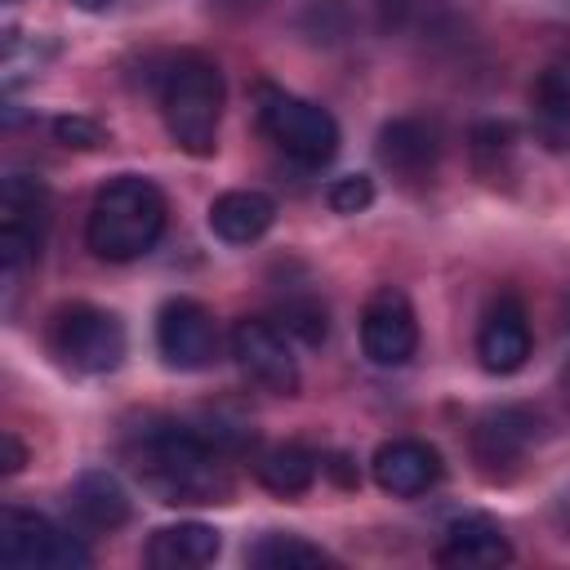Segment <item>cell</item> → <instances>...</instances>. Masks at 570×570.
<instances>
[{
    "mask_svg": "<svg viewBox=\"0 0 570 570\" xmlns=\"http://www.w3.org/2000/svg\"><path fill=\"white\" fill-rule=\"evenodd\" d=\"M281 325H285V334L303 338L307 347H321L325 334H330V312H325L321 298L298 294V298H285V303H281Z\"/></svg>",
    "mask_w": 570,
    "mask_h": 570,
    "instance_id": "44dd1931",
    "label": "cell"
},
{
    "mask_svg": "<svg viewBox=\"0 0 570 570\" xmlns=\"http://www.w3.org/2000/svg\"><path fill=\"white\" fill-rule=\"evenodd\" d=\"M129 459L142 485L160 503H223L227 476L214 459L209 436L174 423V419H147L129 436Z\"/></svg>",
    "mask_w": 570,
    "mask_h": 570,
    "instance_id": "6da1fadb",
    "label": "cell"
},
{
    "mask_svg": "<svg viewBox=\"0 0 570 570\" xmlns=\"http://www.w3.org/2000/svg\"><path fill=\"white\" fill-rule=\"evenodd\" d=\"M347 463H352V459H343V454H334V459H330V463H321V468H325V472H330V476H334L338 485H356V472H352Z\"/></svg>",
    "mask_w": 570,
    "mask_h": 570,
    "instance_id": "484cf974",
    "label": "cell"
},
{
    "mask_svg": "<svg viewBox=\"0 0 570 570\" xmlns=\"http://www.w3.org/2000/svg\"><path fill=\"white\" fill-rule=\"evenodd\" d=\"M566 387H570V370H566Z\"/></svg>",
    "mask_w": 570,
    "mask_h": 570,
    "instance_id": "83f0119b",
    "label": "cell"
},
{
    "mask_svg": "<svg viewBox=\"0 0 570 570\" xmlns=\"http://www.w3.org/2000/svg\"><path fill=\"white\" fill-rule=\"evenodd\" d=\"M361 347L374 365L392 370V365H405L419 347V321H414V307L401 289L383 285L370 294L365 312H361Z\"/></svg>",
    "mask_w": 570,
    "mask_h": 570,
    "instance_id": "9c48e42d",
    "label": "cell"
},
{
    "mask_svg": "<svg viewBox=\"0 0 570 570\" xmlns=\"http://www.w3.org/2000/svg\"><path fill=\"white\" fill-rule=\"evenodd\" d=\"M0 557L4 566L18 570H85L89 548L58 530L49 517L27 512V508H4L0 512Z\"/></svg>",
    "mask_w": 570,
    "mask_h": 570,
    "instance_id": "52a82bcc",
    "label": "cell"
},
{
    "mask_svg": "<svg viewBox=\"0 0 570 570\" xmlns=\"http://www.w3.org/2000/svg\"><path fill=\"white\" fill-rule=\"evenodd\" d=\"M258 120L267 129V138L298 165L316 169L325 160H334L338 151V125L325 107L307 102V98H294L285 89H272L263 85L258 89Z\"/></svg>",
    "mask_w": 570,
    "mask_h": 570,
    "instance_id": "277c9868",
    "label": "cell"
},
{
    "mask_svg": "<svg viewBox=\"0 0 570 570\" xmlns=\"http://www.w3.org/2000/svg\"><path fill=\"white\" fill-rule=\"evenodd\" d=\"M156 347L165 356L169 370H200L209 365L218 334H214V316L196 303V298H169L156 316Z\"/></svg>",
    "mask_w": 570,
    "mask_h": 570,
    "instance_id": "30bf717a",
    "label": "cell"
},
{
    "mask_svg": "<svg viewBox=\"0 0 570 570\" xmlns=\"http://www.w3.org/2000/svg\"><path fill=\"white\" fill-rule=\"evenodd\" d=\"M53 138L62 147H98L102 142V125L89 116H58L53 120Z\"/></svg>",
    "mask_w": 570,
    "mask_h": 570,
    "instance_id": "cb8c5ba5",
    "label": "cell"
},
{
    "mask_svg": "<svg viewBox=\"0 0 570 570\" xmlns=\"http://www.w3.org/2000/svg\"><path fill=\"white\" fill-rule=\"evenodd\" d=\"M223 539L214 525L205 521H178V525H165L147 539V566L156 570H196V566H209L218 557Z\"/></svg>",
    "mask_w": 570,
    "mask_h": 570,
    "instance_id": "2e32d148",
    "label": "cell"
},
{
    "mask_svg": "<svg viewBox=\"0 0 570 570\" xmlns=\"http://www.w3.org/2000/svg\"><path fill=\"white\" fill-rule=\"evenodd\" d=\"M49 223V191L31 174H9L0 183V272L4 289H18V276L40 258Z\"/></svg>",
    "mask_w": 570,
    "mask_h": 570,
    "instance_id": "8992f818",
    "label": "cell"
},
{
    "mask_svg": "<svg viewBox=\"0 0 570 570\" xmlns=\"http://www.w3.org/2000/svg\"><path fill=\"white\" fill-rule=\"evenodd\" d=\"M27 463V450H22V441L13 436V432H0V468L4 472H18Z\"/></svg>",
    "mask_w": 570,
    "mask_h": 570,
    "instance_id": "d4e9b609",
    "label": "cell"
},
{
    "mask_svg": "<svg viewBox=\"0 0 570 570\" xmlns=\"http://www.w3.org/2000/svg\"><path fill=\"white\" fill-rule=\"evenodd\" d=\"M232 356L245 370V379H254L263 392L294 396L298 383H303L298 361H294L285 334L272 321H263V316H245V321L232 325Z\"/></svg>",
    "mask_w": 570,
    "mask_h": 570,
    "instance_id": "ba28073f",
    "label": "cell"
},
{
    "mask_svg": "<svg viewBox=\"0 0 570 570\" xmlns=\"http://www.w3.org/2000/svg\"><path fill=\"white\" fill-rule=\"evenodd\" d=\"M272 223H276V205H272V196H263L254 187L223 191L209 205V232L227 245H254Z\"/></svg>",
    "mask_w": 570,
    "mask_h": 570,
    "instance_id": "9a60e30c",
    "label": "cell"
},
{
    "mask_svg": "<svg viewBox=\"0 0 570 570\" xmlns=\"http://www.w3.org/2000/svg\"><path fill=\"white\" fill-rule=\"evenodd\" d=\"M436 151H441V142L428 120L401 116L379 129V160L401 178H428L436 169Z\"/></svg>",
    "mask_w": 570,
    "mask_h": 570,
    "instance_id": "5bb4252c",
    "label": "cell"
},
{
    "mask_svg": "<svg viewBox=\"0 0 570 570\" xmlns=\"http://www.w3.org/2000/svg\"><path fill=\"white\" fill-rule=\"evenodd\" d=\"M160 116L169 138L191 151L209 156L218 147V116H223V76L209 58L183 53L169 62L165 85H160Z\"/></svg>",
    "mask_w": 570,
    "mask_h": 570,
    "instance_id": "3957f363",
    "label": "cell"
},
{
    "mask_svg": "<svg viewBox=\"0 0 570 570\" xmlns=\"http://www.w3.org/2000/svg\"><path fill=\"white\" fill-rule=\"evenodd\" d=\"M254 472H258V481L272 494H285L289 499V494H303L316 481V454L307 445H298V441H285V445L263 450L258 463H254Z\"/></svg>",
    "mask_w": 570,
    "mask_h": 570,
    "instance_id": "d6986e66",
    "label": "cell"
},
{
    "mask_svg": "<svg viewBox=\"0 0 570 570\" xmlns=\"http://www.w3.org/2000/svg\"><path fill=\"white\" fill-rule=\"evenodd\" d=\"M534 441V414L517 410V405H503V410H490L476 419L472 428V450L485 468H503V463H517L525 454V445Z\"/></svg>",
    "mask_w": 570,
    "mask_h": 570,
    "instance_id": "e0dca14e",
    "label": "cell"
},
{
    "mask_svg": "<svg viewBox=\"0 0 570 570\" xmlns=\"http://www.w3.org/2000/svg\"><path fill=\"white\" fill-rule=\"evenodd\" d=\"M436 561L454 566V570H494V566L512 561V543H508L499 521H490V517H459V521H450Z\"/></svg>",
    "mask_w": 570,
    "mask_h": 570,
    "instance_id": "4fadbf2b",
    "label": "cell"
},
{
    "mask_svg": "<svg viewBox=\"0 0 570 570\" xmlns=\"http://www.w3.org/2000/svg\"><path fill=\"white\" fill-rule=\"evenodd\" d=\"M71 512L89 530H116V525L129 521V494L107 468H89L71 485Z\"/></svg>",
    "mask_w": 570,
    "mask_h": 570,
    "instance_id": "ac0fdd59",
    "label": "cell"
},
{
    "mask_svg": "<svg viewBox=\"0 0 570 570\" xmlns=\"http://www.w3.org/2000/svg\"><path fill=\"white\" fill-rule=\"evenodd\" d=\"M370 468H374L379 490H387L392 499H414V494H423L441 481V454L428 441H414V436L383 441L374 450Z\"/></svg>",
    "mask_w": 570,
    "mask_h": 570,
    "instance_id": "8fae6325",
    "label": "cell"
},
{
    "mask_svg": "<svg viewBox=\"0 0 570 570\" xmlns=\"http://www.w3.org/2000/svg\"><path fill=\"white\" fill-rule=\"evenodd\" d=\"M245 561L258 570H321L330 566V552H321L316 543L298 539V534H263L245 548Z\"/></svg>",
    "mask_w": 570,
    "mask_h": 570,
    "instance_id": "ffe728a7",
    "label": "cell"
},
{
    "mask_svg": "<svg viewBox=\"0 0 570 570\" xmlns=\"http://www.w3.org/2000/svg\"><path fill=\"white\" fill-rule=\"evenodd\" d=\"M325 200H330L334 214H361V209H370V200H374V183H370L365 174H343V178L330 183Z\"/></svg>",
    "mask_w": 570,
    "mask_h": 570,
    "instance_id": "7402d4cb",
    "label": "cell"
},
{
    "mask_svg": "<svg viewBox=\"0 0 570 570\" xmlns=\"http://www.w3.org/2000/svg\"><path fill=\"white\" fill-rule=\"evenodd\" d=\"M49 347L76 374H111L125 361V325L107 307L71 303V307L53 312Z\"/></svg>",
    "mask_w": 570,
    "mask_h": 570,
    "instance_id": "5b68a950",
    "label": "cell"
},
{
    "mask_svg": "<svg viewBox=\"0 0 570 570\" xmlns=\"http://www.w3.org/2000/svg\"><path fill=\"white\" fill-rule=\"evenodd\" d=\"M476 356L490 374H517L530 356V325H525V312L517 298H499L490 303V312L481 316V330H476Z\"/></svg>",
    "mask_w": 570,
    "mask_h": 570,
    "instance_id": "7c38bea8",
    "label": "cell"
},
{
    "mask_svg": "<svg viewBox=\"0 0 570 570\" xmlns=\"http://www.w3.org/2000/svg\"><path fill=\"white\" fill-rule=\"evenodd\" d=\"M165 232V191L142 174H116L98 187L85 223V240L107 263L142 258Z\"/></svg>",
    "mask_w": 570,
    "mask_h": 570,
    "instance_id": "7a4b0ae2",
    "label": "cell"
},
{
    "mask_svg": "<svg viewBox=\"0 0 570 570\" xmlns=\"http://www.w3.org/2000/svg\"><path fill=\"white\" fill-rule=\"evenodd\" d=\"M76 9H85V13H102V9H111V0H71Z\"/></svg>",
    "mask_w": 570,
    "mask_h": 570,
    "instance_id": "4316f807",
    "label": "cell"
},
{
    "mask_svg": "<svg viewBox=\"0 0 570 570\" xmlns=\"http://www.w3.org/2000/svg\"><path fill=\"white\" fill-rule=\"evenodd\" d=\"M539 98H543L548 111H557V116L570 120V49L548 62V71L539 80Z\"/></svg>",
    "mask_w": 570,
    "mask_h": 570,
    "instance_id": "603a6c76",
    "label": "cell"
}]
</instances>
